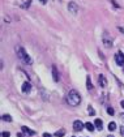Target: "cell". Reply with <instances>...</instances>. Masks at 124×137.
I'll list each match as a JSON object with an SVG mask.
<instances>
[{"label": "cell", "mask_w": 124, "mask_h": 137, "mask_svg": "<svg viewBox=\"0 0 124 137\" xmlns=\"http://www.w3.org/2000/svg\"><path fill=\"white\" fill-rule=\"evenodd\" d=\"M39 1L42 3V4H46V3H47V0H39Z\"/></svg>", "instance_id": "obj_22"}, {"label": "cell", "mask_w": 124, "mask_h": 137, "mask_svg": "<svg viewBox=\"0 0 124 137\" xmlns=\"http://www.w3.org/2000/svg\"><path fill=\"white\" fill-rule=\"evenodd\" d=\"M52 77H54V81L58 82L59 81V74H58V69H56L55 65H52Z\"/></svg>", "instance_id": "obj_7"}, {"label": "cell", "mask_w": 124, "mask_h": 137, "mask_svg": "<svg viewBox=\"0 0 124 137\" xmlns=\"http://www.w3.org/2000/svg\"><path fill=\"white\" fill-rule=\"evenodd\" d=\"M86 86H88V89H93V85H92V81H90V77L86 78Z\"/></svg>", "instance_id": "obj_16"}, {"label": "cell", "mask_w": 124, "mask_h": 137, "mask_svg": "<svg viewBox=\"0 0 124 137\" xmlns=\"http://www.w3.org/2000/svg\"><path fill=\"white\" fill-rule=\"evenodd\" d=\"M107 114H108V115H114V114H115V112H114V108L108 107V108H107Z\"/></svg>", "instance_id": "obj_19"}, {"label": "cell", "mask_w": 124, "mask_h": 137, "mask_svg": "<svg viewBox=\"0 0 124 137\" xmlns=\"http://www.w3.org/2000/svg\"><path fill=\"white\" fill-rule=\"evenodd\" d=\"M85 125L82 124V121H80V120H76L73 123V128H74V131H77V132H80V131H82V128H84Z\"/></svg>", "instance_id": "obj_5"}, {"label": "cell", "mask_w": 124, "mask_h": 137, "mask_svg": "<svg viewBox=\"0 0 124 137\" xmlns=\"http://www.w3.org/2000/svg\"><path fill=\"white\" fill-rule=\"evenodd\" d=\"M115 62L116 64H118L119 67H123L124 68V54L122 51H118L116 52V55H115Z\"/></svg>", "instance_id": "obj_3"}, {"label": "cell", "mask_w": 124, "mask_h": 137, "mask_svg": "<svg viewBox=\"0 0 124 137\" xmlns=\"http://www.w3.org/2000/svg\"><path fill=\"white\" fill-rule=\"evenodd\" d=\"M89 115H92V116H94V115H95L94 108H93V107H90V106H89Z\"/></svg>", "instance_id": "obj_17"}, {"label": "cell", "mask_w": 124, "mask_h": 137, "mask_svg": "<svg viewBox=\"0 0 124 137\" xmlns=\"http://www.w3.org/2000/svg\"><path fill=\"white\" fill-rule=\"evenodd\" d=\"M120 105H122V107L124 108V101H122V102H120Z\"/></svg>", "instance_id": "obj_23"}, {"label": "cell", "mask_w": 124, "mask_h": 137, "mask_svg": "<svg viewBox=\"0 0 124 137\" xmlns=\"http://www.w3.org/2000/svg\"><path fill=\"white\" fill-rule=\"evenodd\" d=\"M107 137H114V136H112V135H110V136H107Z\"/></svg>", "instance_id": "obj_24"}, {"label": "cell", "mask_w": 124, "mask_h": 137, "mask_svg": "<svg viewBox=\"0 0 124 137\" xmlns=\"http://www.w3.org/2000/svg\"><path fill=\"white\" fill-rule=\"evenodd\" d=\"M64 135H65V131H64V129H60V131L55 132V136H56V137H63Z\"/></svg>", "instance_id": "obj_14"}, {"label": "cell", "mask_w": 124, "mask_h": 137, "mask_svg": "<svg viewBox=\"0 0 124 137\" xmlns=\"http://www.w3.org/2000/svg\"><path fill=\"white\" fill-rule=\"evenodd\" d=\"M85 128L88 129L89 132H93V131L95 129V125L93 124V123H86V124H85Z\"/></svg>", "instance_id": "obj_11"}, {"label": "cell", "mask_w": 124, "mask_h": 137, "mask_svg": "<svg viewBox=\"0 0 124 137\" xmlns=\"http://www.w3.org/2000/svg\"><path fill=\"white\" fill-rule=\"evenodd\" d=\"M30 89H31V85H30L29 82H24V84H22V91H24V93H29Z\"/></svg>", "instance_id": "obj_9"}, {"label": "cell", "mask_w": 124, "mask_h": 137, "mask_svg": "<svg viewBox=\"0 0 124 137\" xmlns=\"http://www.w3.org/2000/svg\"><path fill=\"white\" fill-rule=\"evenodd\" d=\"M103 43L106 44V47H111V46H112V42H111L110 39H108L107 37H104V38H103Z\"/></svg>", "instance_id": "obj_12"}, {"label": "cell", "mask_w": 124, "mask_h": 137, "mask_svg": "<svg viewBox=\"0 0 124 137\" xmlns=\"http://www.w3.org/2000/svg\"><path fill=\"white\" fill-rule=\"evenodd\" d=\"M30 4H31V0H29L28 3H25V4H24V8H29V5H30Z\"/></svg>", "instance_id": "obj_20"}, {"label": "cell", "mask_w": 124, "mask_h": 137, "mask_svg": "<svg viewBox=\"0 0 124 137\" xmlns=\"http://www.w3.org/2000/svg\"><path fill=\"white\" fill-rule=\"evenodd\" d=\"M1 119L4 120V121H8V123H10V121H12V116H10V115H7V114H5V115L1 116Z\"/></svg>", "instance_id": "obj_13"}, {"label": "cell", "mask_w": 124, "mask_h": 137, "mask_svg": "<svg viewBox=\"0 0 124 137\" xmlns=\"http://www.w3.org/2000/svg\"><path fill=\"white\" fill-rule=\"evenodd\" d=\"M98 82H99V85L102 86V87H106L107 86V80H106V77H104L103 74H99L98 76Z\"/></svg>", "instance_id": "obj_6"}, {"label": "cell", "mask_w": 124, "mask_h": 137, "mask_svg": "<svg viewBox=\"0 0 124 137\" xmlns=\"http://www.w3.org/2000/svg\"><path fill=\"white\" fill-rule=\"evenodd\" d=\"M17 55H18V58H20L24 63L31 64V59H30V56L26 54V51H25L22 47H18V48H17Z\"/></svg>", "instance_id": "obj_2"}, {"label": "cell", "mask_w": 124, "mask_h": 137, "mask_svg": "<svg viewBox=\"0 0 124 137\" xmlns=\"http://www.w3.org/2000/svg\"><path fill=\"white\" fill-rule=\"evenodd\" d=\"M108 129H110V132H112V131H115V129H116V124L114 123V121H111V123L108 124Z\"/></svg>", "instance_id": "obj_15"}, {"label": "cell", "mask_w": 124, "mask_h": 137, "mask_svg": "<svg viewBox=\"0 0 124 137\" xmlns=\"http://www.w3.org/2000/svg\"><path fill=\"white\" fill-rule=\"evenodd\" d=\"M22 132L26 133V135H29V136H34L35 135V132L31 131V129H29L28 127H22Z\"/></svg>", "instance_id": "obj_10"}, {"label": "cell", "mask_w": 124, "mask_h": 137, "mask_svg": "<svg viewBox=\"0 0 124 137\" xmlns=\"http://www.w3.org/2000/svg\"><path fill=\"white\" fill-rule=\"evenodd\" d=\"M67 103L72 107H76L81 103V97L80 94L77 93L76 90H71L68 94H67Z\"/></svg>", "instance_id": "obj_1"}, {"label": "cell", "mask_w": 124, "mask_h": 137, "mask_svg": "<svg viewBox=\"0 0 124 137\" xmlns=\"http://www.w3.org/2000/svg\"><path fill=\"white\" fill-rule=\"evenodd\" d=\"M68 11L72 14H77V12H78V7H77V4L76 3H73V1H71L69 4H68Z\"/></svg>", "instance_id": "obj_4"}, {"label": "cell", "mask_w": 124, "mask_h": 137, "mask_svg": "<svg viewBox=\"0 0 124 137\" xmlns=\"http://www.w3.org/2000/svg\"><path fill=\"white\" fill-rule=\"evenodd\" d=\"M94 125H95V128H97V129L102 131V128H103V123H102V120H101V119H95V120H94Z\"/></svg>", "instance_id": "obj_8"}, {"label": "cell", "mask_w": 124, "mask_h": 137, "mask_svg": "<svg viewBox=\"0 0 124 137\" xmlns=\"http://www.w3.org/2000/svg\"><path fill=\"white\" fill-rule=\"evenodd\" d=\"M43 137H52V136L48 135V133H43Z\"/></svg>", "instance_id": "obj_21"}, {"label": "cell", "mask_w": 124, "mask_h": 137, "mask_svg": "<svg viewBox=\"0 0 124 137\" xmlns=\"http://www.w3.org/2000/svg\"><path fill=\"white\" fill-rule=\"evenodd\" d=\"M9 136H10V133L8 131H4V132L1 133V137H9Z\"/></svg>", "instance_id": "obj_18"}]
</instances>
